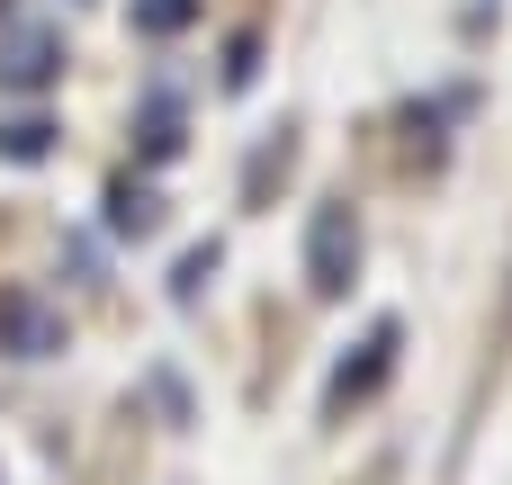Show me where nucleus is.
Wrapping results in <instances>:
<instances>
[{"mask_svg": "<svg viewBox=\"0 0 512 485\" xmlns=\"http://www.w3.org/2000/svg\"><path fill=\"white\" fill-rule=\"evenodd\" d=\"M351 270H360V216H351L342 198H324L315 225H306V288H315V297H342Z\"/></svg>", "mask_w": 512, "mask_h": 485, "instance_id": "obj_1", "label": "nucleus"}, {"mask_svg": "<svg viewBox=\"0 0 512 485\" xmlns=\"http://www.w3.org/2000/svg\"><path fill=\"white\" fill-rule=\"evenodd\" d=\"M396 342H405V333H396V324L378 315V324H369V342H360V351H351V360L333 369V387H324V405H333V414H351V405H369V396H378V387L396 378Z\"/></svg>", "mask_w": 512, "mask_h": 485, "instance_id": "obj_2", "label": "nucleus"}, {"mask_svg": "<svg viewBox=\"0 0 512 485\" xmlns=\"http://www.w3.org/2000/svg\"><path fill=\"white\" fill-rule=\"evenodd\" d=\"M0 351L9 360H54L63 351V315L36 288H0Z\"/></svg>", "mask_w": 512, "mask_h": 485, "instance_id": "obj_3", "label": "nucleus"}, {"mask_svg": "<svg viewBox=\"0 0 512 485\" xmlns=\"http://www.w3.org/2000/svg\"><path fill=\"white\" fill-rule=\"evenodd\" d=\"M54 72H63V36L36 27V18H18L9 45H0V81H9V90H45Z\"/></svg>", "mask_w": 512, "mask_h": 485, "instance_id": "obj_4", "label": "nucleus"}, {"mask_svg": "<svg viewBox=\"0 0 512 485\" xmlns=\"http://www.w3.org/2000/svg\"><path fill=\"white\" fill-rule=\"evenodd\" d=\"M153 225H162V189H153V180H117V189H108V234H135V243H144Z\"/></svg>", "mask_w": 512, "mask_h": 485, "instance_id": "obj_5", "label": "nucleus"}, {"mask_svg": "<svg viewBox=\"0 0 512 485\" xmlns=\"http://www.w3.org/2000/svg\"><path fill=\"white\" fill-rule=\"evenodd\" d=\"M0 153H9V162H45V153H54V126H45V117H9V126H0Z\"/></svg>", "mask_w": 512, "mask_h": 485, "instance_id": "obj_6", "label": "nucleus"}, {"mask_svg": "<svg viewBox=\"0 0 512 485\" xmlns=\"http://www.w3.org/2000/svg\"><path fill=\"white\" fill-rule=\"evenodd\" d=\"M171 153H180V108L153 99V108H144V162H171Z\"/></svg>", "mask_w": 512, "mask_h": 485, "instance_id": "obj_7", "label": "nucleus"}, {"mask_svg": "<svg viewBox=\"0 0 512 485\" xmlns=\"http://www.w3.org/2000/svg\"><path fill=\"white\" fill-rule=\"evenodd\" d=\"M207 270H216V243H198V252H189V261H180V279H171V297H180V306H189V297H198V288H207Z\"/></svg>", "mask_w": 512, "mask_h": 485, "instance_id": "obj_8", "label": "nucleus"}, {"mask_svg": "<svg viewBox=\"0 0 512 485\" xmlns=\"http://www.w3.org/2000/svg\"><path fill=\"white\" fill-rule=\"evenodd\" d=\"M135 18H144V27H153V36H171V27H189V0H144V9H135Z\"/></svg>", "mask_w": 512, "mask_h": 485, "instance_id": "obj_9", "label": "nucleus"}]
</instances>
